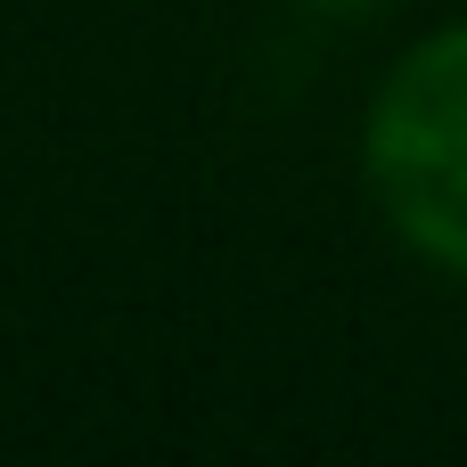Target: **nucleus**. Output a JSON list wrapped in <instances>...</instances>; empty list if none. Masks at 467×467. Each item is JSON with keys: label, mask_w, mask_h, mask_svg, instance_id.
<instances>
[{"label": "nucleus", "mask_w": 467, "mask_h": 467, "mask_svg": "<svg viewBox=\"0 0 467 467\" xmlns=\"http://www.w3.org/2000/svg\"><path fill=\"white\" fill-rule=\"evenodd\" d=\"M369 181L394 230L467 263V33L427 41L369 115Z\"/></svg>", "instance_id": "obj_1"}, {"label": "nucleus", "mask_w": 467, "mask_h": 467, "mask_svg": "<svg viewBox=\"0 0 467 467\" xmlns=\"http://www.w3.org/2000/svg\"><path fill=\"white\" fill-rule=\"evenodd\" d=\"M328 8H361V0H328Z\"/></svg>", "instance_id": "obj_2"}]
</instances>
